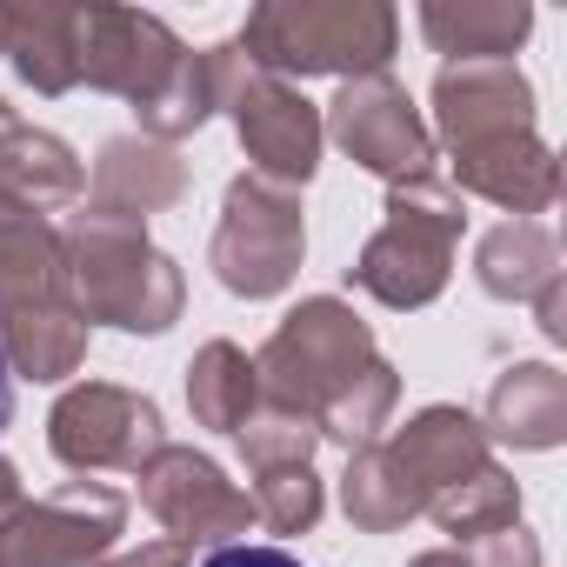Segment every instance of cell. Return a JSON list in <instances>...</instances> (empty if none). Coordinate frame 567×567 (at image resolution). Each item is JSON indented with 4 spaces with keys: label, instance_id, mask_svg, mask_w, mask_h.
Instances as JSON below:
<instances>
[{
    "label": "cell",
    "instance_id": "cell-3",
    "mask_svg": "<svg viewBox=\"0 0 567 567\" xmlns=\"http://www.w3.org/2000/svg\"><path fill=\"white\" fill-rule=\"evenodd\" d=\"M234 48L288 87L315 74L361 81V74H388L401 48V14L388 0H267L240 21Z\"/></svg>",
    "mask_w": 567,
    "mask_h": 567
},
{
    "label": "cell",
    "instance_id": "cell-12",
    "mask_svg": "<svg viewBox=\"0 0 567 567\" xmlns=\"http://www.w3.org/2000/svg\"><path fill=\"white\" fill-rule=\"evenodd\" d=\"M141 507L167 527V540L194 547V540H220L234 547V534L254 527V501L194 447H161L141 467Z\"/></svg>",
    "mask_w": 567,
    "mask_h": 567
},
{
    "label": "cell",
    "instance_id": "cell-2",
    "mask_svg": "<svg viewBox=\"0 0 567 567\" xmlns=\"http://www.w3.org/2000/svg\"><path fill=\"white\" fill-rule=\"evenodd\" d=\"M61 267H68V295L74 315L94 328H121V334H167L187 308V280L174 267V254H161L147 240V227L107 220V214H74L61 227Z\"/></svg>",
    "mask_w": 567,
    "mask_h": 567
},
{
    "label": "cell",
    "instance_id": "cell-26",
    "mask_svg": "<svg viewBox=\"0 0 567 567\" xmlns=\"http://www.w3.org/2000/svg\"><path fill=\"white\" fill-rule=\"evenodd\" d=\"M394 401H401V374L388 368V361H374L341 401H328L321 408V421H315V434L321 441H334V447H374L381 441V427H388V414H394Z\"/></svg>",
    "mask_w": 567,
    "mask_h": 567
},
{
    "label": "cell",
    "instance_id": "cell-4",
    "mask_svg": "<svg viewBox=\"0 0 567 567\" xmlns=\"http://www.w3.org/2000/svg\"><path fill=\"white\" fill-rule=\"evenodd\" d=\"M388 220L374 227V240L361 247V260L348 267V280L361 295H374L381 308H427L447 274H454V247L467 227V200L447 187V174H414L388 187Z\"/></svg>",
    "mask_w": 567,
    "mask_h": 567
},
{
    "label": "cell",
    "instance_id": "cell-8",
    "mask_svg": "<svg viewBox=\"0 0 567 567\" xmlns=\"http://www.w3.org/2000/svg\"><path fill=\"white\" fill-rule=\"evenodd\" d=\"M127 527V494L107 481H68L0 514V567H101Z\"/></svg>",
    "mask_w": 567,
    "mask_h": 567
},
{
    "label": "cell",
    "instance_id": "cell-33",
    "mask_svg": "<svg viewBox=\"0 0 567 567\" xmlns=\"http://www.w3.org/2000/svg\"><path fill=\"white\" fill-rule=\"evenodd\" d=\"M8 507H21V474H14L8 454H0V514H8Z\"/></svg>",
    "mask_w": 567,
    "mask_h": 567
},
{
    "label": "cell",
    "instance_id": "cell-15",
    "mask_svg": "<svg viewBox=\"0 0 567 567\" xmlns=\"http://www.w3.org/2000/svg\"><path fill=\"white\" fill-rule=\"evenodd\" d=\"M187 200V161L167 147V141H147V134H114L94 161V214L107 220H127L141 227L147 214H167Z\"/></svg>",
    "mask_w": 567,
    "mask_h": 567
},
{
    "label": "cell",
    "instance_id": "cell-9",
    "mask_svg": "<svg viewBox=\"0 0 567 567\" xmlns=\"http://www.w3.org/2000/svg\"><path fill=\"white\" fill-rule=\"evenodd\" d=\"M48 447L68 474H141L161 447H167V427H161V408L134 388H114V381H81L54 401L48 414Z\"/></svg>",
    "mask_w": 567,
    "mask_h": 567
},
{
    "label": "cell",
    "instance_id": "cell-35",
    "mask_svg": "<svg viewBox=\"0 0 567 567\" xmlns=\"http://www.w3.org/2000/svg\"><path fill=\"white\" fill-rule=\"evenodd\" d=\"M14 368H8V348H0V427H8L14 421V381H8Z\"/></svg>",
    "mask_w": 567,
    "mask_h": 567
},
{
    "label": "cell",
    "instance_id": "cell-7",
    "mask_svg": "<svg viewBox=\"0 0 567 567\" xmlns=\"http://www.w3.org/2000/svg\"><path fill=\"white\" fill-rule=\"evenodd\" d=\"M220 107L254 161L260 181H280V187H308L315 167H321V107L288 87V81H274L260 74L234 41H227V81H220Z\"/></svg>",
    "mask_w": 567,
    "mask_h": 567
},
{
    "label": "cell",
    "instance_id": "cell-20",
    "mask_svg": "<svg viewBox=\"0 0 567 567\" xmlns=\"http://www.w3.org/2000/svg\"><path fill=\"white\" fill-rule=\"evenodd\" d=\"M14 74L34 94H74L81 87V61H74V8L61 0H28V8H8V54Z\"/></svg>",
    "mask_w": 567,
    "mask_h": 567
},
{
    "label": "cell",
    "instance_id": "cell-1",
    "mask_svg": "<svg viewBox=\"0 0 567 567\" xmlns=\"http://www.w3.org/2000/svg\"><path fill=\"white\" fill-rule=\"evenodd\" d=\"M0 348L28 381H68L87 361V321L74 315L61 234L0 200Z\"/></svg>",
    "mask_w": 567,
    "mask_h": 567
},
{
    "label": "cell",
    "instance_id": "cell-10",
    "mask_svg": "<svg viewBox=\"0 0 567 567\" xmlns=\"http://www.w3.org/2000/svg\"><path fill=\"white\" fill-rule=\"evenodd\" d=\"M321 134L341 141V154L368 174H381L388 187L394 181H414V174H434V134L421 121V107L408 101V87L394 74H361V81H341V94L328 101V121Z\"/></svg>",
    "mask_w": 567,
    "mask_h": 567
},
{
    "label": "cell",
    "instance_id": "cell-19",
    "mask_svg": "<svg viewBox=\"0 0 567 567\" xmlns=\"http://www.w3.org/2000/svg\"><path fill=\"white\" fill-rule=\"evenodd\" d=\"M421 34H427L434 54H447V68H461V61H514V48L534 34V8L527 0H427Z\"/></svg>",
    "mask_w": 567,
    "mask_h": 567
},
{
    "label": "cell",
    "instance_id": "cell-25",
    "mask_svg": "<svg viewBox=\"0 0 567 567\" xmlns=\"http://www.w3.org/2000/svg\"><path fill=\"white\" fill-rule=\"evenodd\" d=\"M427 514L441 520V534H454V547H474L481 534H501V527L520 520V481L494 461V467H481L474 481H461V487H447L441 501H427Z\"/></svg>",
    "mask_w": 567,
    "mask_h": 567
},
{
    "label": "cell",
    "instance_id": "cell-23",
    "mask_svg": "<svg viewBox=\"0 0 567 567\" xmlns=\"http://www.w3.org/2000/svg\"><path fill=\"white\" fill-rule=\"evenodd\" d=\"M220 81H227V48H187L181 54V68L167 74V87L141 107V134L147 141H181V134H194V127H207L214 114H220Z\"/></svg>",
    "mask_w": 567,
    "mask_h": 567
},
{
    "label": "cell",
    "instance_id": "cell-28",
    "mask_svg": "<svg viewBox=\"0 0 567 567\" xmlns=\"http://www.w3.org/2000/svg\"><path fill=\"white\" fill-rule=\"evenodd\" d=\"M247 501H254V520H260L267 534H315V520H321V507H328L315 467H260Z\"/></svg>",
    "mask_w": 567,
    "mask_h": 567
},
{
    "label": "cell",
    "instance_id": "cell-22",
    "mask_svg": "<svg viewBox=\"0 0 567 567\" xmlns=\"http://www.w3.org/2000/svg\"><path fill=\"white\" fill-rule=\"evenodd\" d=\"M341 507H348V520H354L361 534H394V527H408L427 501H421L414 474L394 461V447H388V441H374V447H354V454H348Z\"/></svg>",
    "mask_w": 567,
    "mask_h": 567
},
{
    "label": "cell",
    "instance_id": "cell-30",
    "mask_svg": "<svg viewBox=\"0 0 567 567\" xmlns=\"http://www.w3.org/2000/svg\"><path fill=\"white\" fill-rule=\"evenodd\" d=\"M200 567H301V560H295L288 547H240V540H234V547H214Z\"/></svg>",
    "mask_w": 567,
    "mask_h": 567
},
{
    "label": "cell",
    "instance_id": "cell-6",
    "mask_svg": "<svg viewBox=\"0 0 567 567\" xmlns=\"http://www.w3.org/2000/svg\"><path fill=\"white\" fill-rule=\"evenodd\" d=\"M301 254H308L301 194L280 187V181H260V174H234L227 200H220L214 247H207L214 280L234 301H274V295L295 288Z\"/></svg>",
    "mask_w": 567,
    "mask_h": 567
},
{
    "label": "cell",
    "instance_id": "cell-14",
    "mask_svg": "<svg viewBox=\"0 0 567 567\" xmlns=\"http://www.w3.org/2000/svg\"><path fill=\"white\" fill-rule=\"evenodd\" d=\"M447 187L454 194H481L494 207H507L514 220H534L560 200V161L540 134H514V141H487L447 161Z\"/></svg>",
    "mask_w": 567,
    "mask_h": 567
},
{
    "label": "cell",
    "instance_id": "cell-13",
    "mask_svg": "<svg viewBox=\"0 0 567 567\" xmlns=\"http://www.w3.org/2000/svg\"><path fill=\"white\" fill-rule=\"evenodd\" d=\"M434 134L447 154L534 134V87L514 61H461L434 74Z\"/></svg>",
    "mask_w": 567,
    "mask_h": 567
},
{
    "label": "cell",
    "instance_id": "cell-36",
    "mask_svg": "<svg viewBox=\"0 0 567 567\" xmlns=\"http://www.w3.org/2000/svg\"><path fill=\"white\" fill-rule=\"evenodd\" d=\"M14 121H21V114H14V107H8V101H0V127H14Z\"/></svg>",
    "mask_w": 567,
    "mask_h": 567
},
{
    "label": "cell",
    "instance_id": "cell-27",
    "mask_svg": "<svg viewBox=\"0 0 567 567\" xmlns=\"http://www.w3.org/2000/svg\"><path fill=\"white\" fill-rule=\"evenodd\" d=\"M234 447H240V461H247L254 474H260V467H315L321 434H315L308 414H288V408H267V401H260V408L240 421Z\"/></svg>",
    "mask_w": 567,
    "mask_h": 567
},
{
    "label": "cell",
    "instance_id": "cell-5",
    "mask_svg": "<svg viewBox=\"0 0 567 567\" xmlns=\"http://www.w3.org/2000/svg\"><path fill=\"white\" fill-rule=\"evenodd\" d=\"M374 361H381L374 328L348 301L315 295V301L280 315V328L254 354V374H260V401L267 408H288V414L321 421V408L341 401Z\"/></svg>",
    "mask_w": 567,
    "mask_h": 567
},
{
    "label": "cell",
    "instance_id": "cell-37",
    "mask_svg": "<svg viewBox=\"0 0 567 567\" xmlns=\"http://www.w3.org/2000/svg\"><path fill=\"white\" fill-rule=\"evenodd\" d=\"M0 54H8V8H0Z\"/></svg>",
    "mask_w": 567,
    "mask_h": 567
},
{
    "label": "cell",
    "instance_id": "cell-32",
    "mask_svg": "<svg viewBox=\"0 0 567 567\" xmlns=\"http://www.w3.org/2000/svg\"><path fill=\"white\" fill-rule=\"evenodd\" d=\"M534 315H540L547 341H567V288H560V280H547V288L534 295Z\"/></svg>",
    "mask_w": 567,
    "mask_h": 567
},
{
    "label": "cell",
    "instance_id": "cell-21",
    "mask_svg": "<svg viewBox=\"0 0 567 567\" xmlns=\"http://www.w3.org/2000/svg\"><path fill=\"white\" fill-rule=\"evenodd\" d=\"M474 280L494 301H534L547 280H560V240L547 220H501L474 247Z\"/></svg>",
    "mask_w": 567,
    "mask_h": 567
},
{
    "label": "cell",
    "instance_id": "cell-31",
    "mask_svg": "<svg viewBox=\"0 0 567 567\" xmlns=\"http://www.w3.org/2000/svg\"><path fill=\"white\" fill-rule=\"evenodd\" d=\"M101 567H187V547H181V540H147V547L107 554Z\"/></svg>",
    "mask_w": 567,
    "mask_h": 567
},
{
    "label": "cell",
    "instance_id": "cell-34",
    "mask_svg": "<svg viewBox=\"0 0 567 567\" xmlns=\"http://www.w3.org/2000/svg\"><path fill=\"white\" fill-rule=\"evenodd\" d=\"M408 567H467V554H461V547H427V554H414Z\"/></svg>",
    "mask_w": 567,
    "mask_h": 567
},
{
    "label": "cell",
    "instance_id": "cell-29",
    "mask_svg": "<svg viewBox=\"0 0 567 567\" xmlns=\"http://www.w3.org/2000/svg\"><path fill=\"white\" fill-rule=\"evenodd\" d=\"M467 554V567H540V540H534V527H501V534H481L474 547H461Z\"/></svg>",
    "mask_w": 567,
    "mask_h": 567
},
{
    "label": "cell",
    "instance_id": "cell-16",
    "mask_svg": "<svg viewBox=\"0 0 567 567\" xmlns=\"http://www.w3.org/2000/svg\"><path fill=\"white\" fill-rule=\"evenodd\" d=\"M388 447H394V461L414 474L421 501H441L447 487H461V481H474L481 467H494V441L481 434V421H474L467 408H447V401L421 408ZM421 514H427V507H421Z\"/></svg>",
    "mask_w": 567,
    "mask_h": 567
},
{
    "label": "cell",
    "instance_id": "cell-18",
    "mask_svg": "<svg viewBox=\"0 0 567 567\" xmlns=\"http://www.w3.org/2000/svg\"><path fill=\"white\" fill-rule=\"evenodd\" d=\"M87 194V167L74 161V147L48 127H0V200H14L21 214L48 220L61 207H74Z\"/></svg>",
    "mask_w": 567,
    "mask_h": 567
},
{
    "label": "cell",
    "instance_id": "cell-11",
    "mask_svg": "<svg viewBox=\"0 0 567 567\" xmlns=\"http://www.w3.org/2000/svg\"><path fill=\"white\" fill-rule=\"evenodd\" d=\"M181 34L161 14L141 8H74V61L81 81L101 94H121L134 114L167 87V74L181 68Z\"/></svg>",
    "mask_w": 567,
    "mask_h": 567
},
{
    "label": "cell",
    "instance_id": "cell-17",
    "mask_svg": "<svg viewBox=\"0 0 567 567\" xmlns=\"http://www.w3.org/2000/svg\"><path fill=\"white\" fill-rule=\"evenodd\" d=\"M487 441H507L520 454H547L567 441V374L547 361H514L487 388Z\"/></svg>",
    "mask_w": 567,
    "mask_h": 567
},
{
    "label": "cell",
    "instance_id": "cell-24",
    "mask_svg": "<svg viewBox=\"0 0 567 567\" xmlns=\"http://www.w3.org/2000/svg\"><path fill=\"white\" fill-rule=\"evenodd\" d=\"M187 408L200 427L214 434H240V421L260 408V374L247 361V348L234 341H207L194 361H187Z\"/></svg>",
    "mask_w": 567,
    "mask_h": 567
}]
</instances>
